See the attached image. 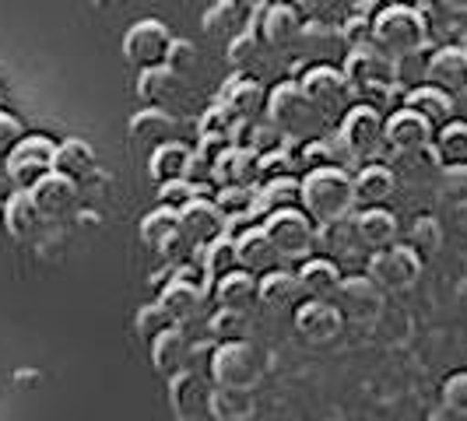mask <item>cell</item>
Here are the masks:
<instances>
[{"instance_id": "cell-1", "label": "cell", "mask_w": 467, "mask_h": 421, "mask_svg": "<svg viewBox=\"0 0 467 421\" xmlns=\"http://www.w3.org/2000/svg\"><path fill=\"white\" fill-rule=\"evenodd\" d=\"M299 208L317 221H341L355 214V197H351V172L345 165H320L306 169L299 180Z\"/></svg>"}, {"instance_id": "cell-2", "label": "cell", "mask_w": 467, "mask_h": 421, "mask_svg": "<svg viewBox=\"0 0 467 421\" xmlns=\"http://www.w3.org/2000/svg\"><path fill=\"white\" fill-rule=\"evenodd\" d=\"M425 43H429V15L419 7L394 0L379 15H373V46L383 49L387 56L394 60L415 56L425 53Z\"/></svg>"}, {"instance_id": "cell-3", "label": "cell", "mask_w": 467, "mask_h": 421, "mask_svg": "<svg viewBox=\"0 0 467 421\" xmlns=\"http://www.w3.org/2000/svg\"><path fill=\"white\" fill-rule=\"evenodd\" d=\"M211 383L233 386V390H254L264 375L260 354L250 341H222L211 348Z\"/></svg>"}, {"instance_id": "cell-4", "label": "cell", "mask_w": 467, "mask_h": 421, "mask_svg": "<svg viewBox=\"0 0 467 421\" xmlns=\"http://www.w3.org/2000/svg\"><path fill=\"white\" fill-rule=\"evenodd\" d=\"M264 232L275 242L281 260H306L313 257L317 246V221L303 208H281L264 214Z\"/></svg>"}, {"instance_id": "cell-5", "label": "cell", "mask_w": 467, "mask_h": 421, "mask_svg": "<svg viewBox=\"0 0 467 421\" xmlns=\"http://www.w3.org/2000/svg\"><path fill=\"white\" fill-rule=\"evenodd\" d=\"M341 74H345L351 92L358 98H366L376 88H387V85L398 81V60L387 56L383 49H376L373 43H362V46H351L345 53Z\"/></svg>"}, {"instance_id": "cell-6", "label": "cell", "mask_w": 467, "mask_h": 421, "mask_svg": "<svg viewBox=\"0 0 467 421\" xmlns=\"http://www.w3.org/2000/svg\"><path fill=\"white\" fill-rule=\"evenodd\" d=\"M53 155H57V144L49 138H43V134H25L11 148V155L4 159L15 190H32L47 172H53Z\"/></svg>"}, {"instance_id": "cell-7", "label": "cell", "mask_w": 467, "mask_h": 421, "mask_svg": "<svg viewBox=\"0 0 467 421\" xmlns=\"http://www.w3.org/2000/svg\"><path fill=\"white\" fill-rule=\"evenodd\" d=\"M366 274L383 288V292H400L411 288L421 274V257L408 242H394L387 250H373L366 260Z\"/></svg>"}, {"instance_id": "cell-8", "label": "cell", "mask_w": 467, "mask_h": 421, "mask_svg": "<svg viewBox=\"0 0 467 421\" xmlns=\"http://www.w3.org/2000/svg\"><path fill=\"white\" fill-rule=\"evenodd\" d=\"M169 43H172V32L159 18H140L123 32V60L138 70L165 64Z\"/></svg>"}, {"instance_id": "cell-9", "label": "cell", "mask_w": 467, "mask_h": 421, "mask_svg": "<svg viewBox=\"0 0 467 421\" xmlns=\"http://www.w3.org/2000/svg\"><path fill=\"white\" fill-rule=\"evenodd\" d=\"M337 138L348 148V155L373 159V151L383 144V113L376 106H369V102L351 106V109H345V117H341Z\"/></svg>"}, {"instance_id": "cell-10", "label": "cell", "mask_w": 467, "mask_h": 421, "mask_svg": "<svg viewBox=\"0 0 467 421\" xmlns=\"http://www.w3.org/2000/svg\"><path fill=\"white\" fill-rule=\"evenodd\" d=\"M432 134L436 127L415 109L400 106L390 117H383V148L398 151V155H421L432 148Z\"/></svg>"}, {"instance_id": "cell-11", "label": "cell", "mask_w": 467, "mask_h": 421, "mask_svg": "<svg viewBox=\"0 0 467 421\" xmlns=\"http://www.w3.org/2000/svg\"><path fill=\"white\" fill-rule=\"evenodd\" d=\"M334 305L351 323H373L383 313V288L369 274H348L334 292Z\"/></svg>"}, {"instance_id": "cell-12", "label": "cell", "mask_w": 467, "mask_h": 421, "mask_svg": "<svg viewBox=\"0 0 467 421\" xmlns=\"http://www.w3.org/2000/svg\"><path fill=\"white\" fill-rule=\"evenodd\" d=\"M303 22L306 18L299 15V7L292 0H285V4H264L257 15H254V28H257L260 43L271 49H285L292 46V43H299Z\"/></svg>"}, {"instance_id": "cell-13", "label": "cell", "mask_w": 467, "mask_h": 421, "mask_svg": "<svg viewBox=\"0 0 467 421\" xmlns=\"http://www.w3.org/2000/svg\"><path fill=\"white\" fill-rule=\"evenodd\" d=\"M169 404L176 421H208L211 418V386L204 375L183 369L169 375Z\"/></svg>"}, {"instance_id": "cell-14", "label": "cell", "mask_w": 467, "mask_h": 421, "mask_svg": "<svg viewBox=\"0 0 467 421\" xmlns=\"http://www.w3.org/2000/svg\"><path fill=\"white\" fill-rule=\"evenodd\" d=\"M292 323L299 330V337H306L309 344H327L341 334L345 316L330 299H303L292 313Z\"/></svg>"}, {"instance_id": "cell-15", "label": "cell", "mask_w": 467, "mask_h": 421, "mask_svg": "<svg viewBox=\"0 0 467 421\" xmlns=\"http://www.w3.org/2000/svg\"><path fill=\"white\" fill-rule=\"evenodd\" d=\"M299 85H303V95L309 98V106H313V109H324V113L341 109L351 95L341 67H330V64H313V67H306V74L299 77Z\"/></svg>"}, {"instance_id": "cell-16", "label": "cell", "mask_w": 467, "mask_h": 421, "mask_svg": "<svg viewBox=\"0 0 467 421\" xmlns=\"http://www.w3.org/2000/svg\"><path fill=\"white\" fill-rule=\"evenodd\" d=\"M260 172V151L250 144H229L211 169V183L214 187H257Z\"/></svg>"}, {"instance_id": "cell-17", "label": "cell", "mask_w": 467, "mask_h": 421, "mask_svg": "<svg viewBox=\"0 0 467 421\" xmlns=\"http://www.w3.org/2000/svg\"><path fill=\"white\" fill-rule=\"evenodd\" d=\"M204 299H208V292H204V284H201V281L183 278V274H176V271H172V278L159 288V299H155V303L162 305V313L172 320V327H176V323L193 320V316H197V309L204 305Z\"/></svg>"}, {"instance_id": "cell-18", "label": "cell", "mask_w": 467, "mask_h": 421, "mask_svg": "<svg viewBox=\"0 0 467 421\" xmlns=\"http://www.w3.org/2000/svg\"><path fill=\"white\" fill-rule=\"evenodd\" d=\"M398 190V176L394 169L383 162H366L355 176H351V197H355V210L379 208L394 197Z\"/></svg>"}, {"instance_id": "cell-19", "label": "cell", "mask_w": 467, "mask_h": 421, "mask_svg": "<svg viewBox=\"0 0 467 421\" xmlns=\"http://www.w3.org/2000/svg\"><path fill=\"white\" fill-rule=\"evenodd\" d=\"M309 98L303 95V85L299 81H278L271 92H267V109L264 117L271 119L278 130H296L306 117H309Z\"/></svg>"}, {"instance_id": "cell-20", "label": "cell", "mask_w": 467, "mask_h": 421, "mask_svg": "<svg viewBox=\"0 0 467 421\" xmlns=\"http://www.w3.org/2000/svg\"><path fill=\"white\" fill-rule=\"evenodd\" d=\"M425 81L440 85L450 95L467 92V49L464 46H440L425 60Z\"/></svg>"}, {"instance_id": "cell-21", "label": "cell", "mask_w": 467, "mask_h": 421, "mask_svg": "<svg viewBox=\"0 0 467 421\" xmlns=\"http://www.w3.org/2000/svg\"><path fill=\"white\" fill-rule=\"evenodd\" d=\"M235 242V260H239V267L243 271H250V274H267V271H275V263H278V250H275V242L267 239L264 232V225H246V229H239L233 235Z\"/></svg>"}, {"instance_id": "cell-22", "label": "cell", "mask_w": 467, "mask_h": 421, "mask_svg": "<svg viewBox=\"0 0 467 421\" xmlns=\"http://www.w3.org/2000/svg\"><path fill=\"white\" fill-rule=\"evenodd\" d=\"M180 232L201 250V246H208L211 239L225 235V214L214 208L211 197H197V200H190L187 208L180 210Z\"/></svg>"}, {"instance_id": "cell-23", "label": "cell", "mask_w": 467, "mask_h": 421, "mask_svg": "<svg viewBox=\"0 0 467 421\" xmlns=\"http://www.w3.org/2000/svg\"><path fill=\"white\" fill-rule=\"evenodd\" d=\"M351 225H355L358 242L369 246V250H387V246L400 242L398 239L400 221L387 204H379V208H362L358 214H351Z\"/></svg>"}, {"instance_id": "cell-24", "label": "cell", "mask_w": 467, "mask_h": 421, "mask_svg": "<svg viewBox=\"0 0 467 421\" xmlns=\"http://www.w3.org/2000/svg\"><path fill=\"white\" fill-rule=\"evenodd\" d=\"M218 102L239 123H257L264 117V109H267V92H264V85H257L254 77H229L222 95H218Z\"/></svg>"}, {"instance_id": "cell-25", "label": "cell", "mask_w": 467, "mask_h": 421, "mask_svg": "<svg viewBox=\"0 0 467 421\" xmlns=\"http://www.w3.org/2000/svg\"><path fill=\"white\" fill-rule=\"evenodd\" d=\"M190 159H193V148H190V144H183V140H176V138L162 140V144H155L151 155H148V180H151L155 187L172 183V180H187Z\"/></svg>"}, {"instance_id": "cell-26", "label": "cell", "mask_w": 467, "mask_h": 421, "mask_svg": "<svg viewBox=\"0 0 467 421\" xmlns=\"http://www.w3.org/2000/svg\"><path fill=\"white\" fill-rule=\"evenodd\" d=\"M4 229L11 239H18V242H28V239H36L39 229H43V221H47V214L36 208V200H32V193L28 190H15L7 200H4Z\"/></svg>"}, {"instance_id": "cell-27", "label": "cell", "mask_w": 467, "mask_h": 421, "mask_svg": "<svg viewBox=\"0 0 467 421\" xmlns=\"http://www.w3.org/2000/svg\"><path fill=\"white\" fill-rule=\"evenodd\" d=\"M211 200L225 214V235H235L239 229L254 225V218L260 214L257 187H218Z\"/></svg>"}, {"instance_id": "cell-28", "label": "cell", "mask_w": 467, "mask_h": 421, "mask_svg": "<svg viewBox=\"0 0 467 421\" xmlns=\"http://www.w3.org/2000/svg\"><path fill=\"white\" fill-rule=\"evenodd\" d=\"M296 278H299V288H303V295L309 299H330L334 292H337V284H341V263L327 253H320V257H306L299 260V271H296Z\"/></svg>"}, {"instance_id": "cell-29", "label": "cell", "mask_w": 467, "mask_h": 421, "mask_svg": "<svg viewBox=\"0 0 467 421\" xmlns=\"http://www.w3.org/2000/svg\"><path fill=\"white\" fill-rule=\"evenodd\" d=\"M148 348H151V365L162 375L183 373V369H190V362H193V344H190V337L180 327L162 330Z\"/></svg>"}, {"instance_id": "cell-30", "label": "cell", "mask_w": 467, "mask_h": 421, "mask_svg": "<svg viewBox=\"0 0 467 421\" xmlns=\"http://www.w3.org/2000/svg\"><path fill=\"white\" fill-rule=\"evenodd\" d=\"M404 106L415 109L419 117H425L432 127H443V123H450V119L457 117V98L446 92V88H440V85H429V81L408 88Z\"/></svg>"}, {"instance_id": "cell-31", "label": "cell", "mask_w": 467, "mask_h": 421, "mask_svg": "<svg viewBox=\"0 0 467 421\" xmlns=\"http://www.w3.org/2000/svg\"><path fill=\"white\" fill-rule=\"evenodd\" d=\"M28 193H32L36 208L43 210L47 218H60V214H67V210L74 208V200H78V183L67 180V176H60V172H47Z\"/></svg>"}, {"instance_id": "cell-32", "label": "cell", "mask_w": 467, "mask_h": 421, "mask_svg": "<svg viewBox=\"0 0 467 421\" xmlns=\"http://www.w3.org/2000/svg\"><path fill=\"white\" fill-rule=\"evenodd\" d=\"M197 267H201V274H204V292L214 288V281H222L225 274L239 271L233 235H218V239H211L208 246H201V250H197Z\"/></svg>"}, {"instance_id": "cell-33", "label": "cell", "mask_w": 467, "mask_h": 421, "mask_svg": "<svg viewBox=\"0 0 467 421\" xmlns=\"http://www.w3.org/2000/svg\"><path fill=\"white\" fill-rule=\"evenodd\" d=\"M172 130H176V119L169 117L162 106H148V109L134 113L130 123H127L130 140L140 144V148H148V151H151L155 144H162V140H172Z\"/></svg>"}, {"instance_id": "cell-34", "label": "cell", "mask_w": 467, "mask_h": 421, "mask_svg": "<svg viewBox=\"0 0 467 421\" xmlns=\"http://www.w3.org/2000/svg\"><path fill=\"white\" fill-rule=\"evenodd\" d=\"M303 299V288H299V278L292 271H267L257 278V303L267 305V309H292Z\"/></svg>"}, {"instance_id": "cell-35", "label": "cell", "mask_w": 467, "mask_h": 421, "mask_svg": "<svg viewBox=\"0 0 467 421\" xmlns=\"http://www.w3.org/2000/svg\"><path fill=\"white\" fill-rule=\"evenodd\" d=\"M211 299L222 305V309H239V313H246L250 305L257 303V274H250V271L239 267V271L225 274L222 281H214Z\"/></svg>"}, {"instance_id": "cell-36", "label": "cell", "mask_w": 467, "mask_h": 421, "mask_svg": "<svg viewBox=\"0 0 467 421\" xmlns=\"http://www.w3.org/2000/svg\"><path fill=\"white\" fill-rule=\"evenodd\" d=\"M95 169V151L88 140L81 138H67L57 144V155H53V172H60V176H67L74 183H81V180H88Z\"/></svg>"}, {"instance_id": "cell-37", "label": "cell", "mask_w": 467, "mask_h": 421, "mask_svg": "<svg viewBox=\"0 0 467 421\" xmlns=\"http://www.w3.org/2000/svg\"><path fill=\"white\" fill-rule=\"evenodd\" d=\"M204 32L208 36H218V39H233L235 32H243L246 25H254V15L246 7H239L235 0H214L204 7Z\"/></svg>"}, {"instance_id": "cell-38", "label": "cell", "mask_w": 467, "mask_h": 421, "mask_svg": "<svg viewBox=\"0 0 467 421\" xmlns=\"http://www.w3.org/2000/svg\"><path fill=\"white\" fill-rule=\"evenodd\" d=\"M429 155L440 165H467V119L453 117L450 123L436 127Z\"/></svg>"}, {"instance_id": "cell-39", "label": "cell", "mask_w": 467, "mask_h": 421, "mask_svg": "<svg viewBox=\"0 0 467 421\" xmlns=\"http://www.w3.org/2000/svg\"><path fill=\"white\" fill-rule=\"evenodd\" d=\"M138 232H140V242H144L148 250H155V253H159L165 242L180 232V210L162 208V204H159V208L148 210V214L140 218Z\"/></svg>"}, {"instance_id": "cell-40", "label": "cell", "mask_w": 467, "mask_h": 421, "mask_svg": "<svg viewBox=\"0 0 467 421\" xmlns=\"http://www.w3.org/2000/svg\"><path fill=\"white\" fill-rule=\"evenodd\" d=\"M250 415H254L250 390H233V386L211 390V421H246Z\"/></svg>"}, {"instance_id": "cell-41", "label": "cell", "mask_w": 467, "mask_h": 421, "mask_svg": "<svg viewBox=\"0 0 467 421\" xmlns=\"http://www.w3.org/2000/svg\"><path fill=\"white\" fill-rule=\"evenodd\" d=\"M176 85H180V74L169 67V64H155V67H144L138 74V98H144L148 106H159L165 102L169 95L176 92Z\"/></svg>"}, {"instance_id": "cell-42", "label": "cell", "mask_w": 467, "mask_h": 421, "mask_svg": "<svg viewBox=\"0 0 467 421\" xmlns=\"http://www.w3.org/2000/svg\"><path fill=\"white\" fill-rule=\"evenodd\" d=\"M257 200L260 210H281V208H299V176H278L257 183Z\"/></svg>"}, {"instance_id": "cell-43", "label": "cell", "mask_w": 467, "mask_h": 421, "mask_svg": "<svg viewBox=\"0 0 467 421\" xmlns=\"http://www.w3.org/2000/svg\"><path fill=\"white\" fill-rule=\"evenodd\" d=\"M408 246H411L421 260L440 253V250H443V225H440L432 214H419V218L411 221V229H408Z\"/></svg>"}, {"instance_id": "cell-44", "label": "cell", "mask_w": 467, "mask_h": 421, "mask_svg": "<svg viewBox=\"0 0 467 421\" xmlns=\"http://www.w3.org/2000/svg\"><path fill=\"white\" fill-rule=\"evenodd\" d=\"M246 313H239V309H222L218 305V313L208 320V334L222 344V341H246Z\"/></svg>"}, {"instance_id": "cell-45", "label": "cell", "mask_w": 467, "mask_h": 421, "mask_svg": "<svg viewBox=\"0 0 467 421\" xmlns=\"http://www.w3.org/2000/svg\"><path fill=\"white\" fill-rule=\"evenodd\" d=\"M260 36H257V28L254 25H246L243 32H235L233 39H229V64H233L235 70H246V67H254L257 64V56H260Z\"/></svg>"}, {"instance_id": "cell-46", "label": "cell", "mask_w": 467, "mask_h": 421, "mask_svg": "<svg viewBox=\"0 0 467 421\" xmlns=\"http://www.w3.org/2000/svg\"><path fill=\"white\" fill-rule=\"evenodd\" d=\"M296 165H299V155H292L285 144H281V148H275V151H264V155H260L257 183L278 180V176H296Z\"/></svg>"}, {"instance_id": "cell-47", "label": "cell", "mask_w": 467, "mask_h": 421, "mask_svg": "<svg viewBox=\"0 0 467 421\" xmlns=\"http://www.w3.org/2000/svg\"><path fill=\"white\" fill-rule=\"evenodd\" d=\"M197 197H208V190L190 183V180H172V183H162V187H159V204L172 210H183L190 200H197Z\"/></svg>"}, {"instance_id": "cell-48", "label": "cell", "mask_w": 467, "mask_h": 421, "mask_svg": "<svg viewBox=\"0 0 467 421\" xmlns=\"http://www.w3.org/2000/svg\"><path fill=\"white\" fill-rule=\"evenodd\" d=\"M172 327V320L162 313V305L159 303H148V305H140L138 309V316H134V330H138V337L140 341H155L162 330H169Z\"/></svg>"}, {"instance_id": "cell-49", "label": "cell", "mask_w": 467, "mask_h": 421, "mask_svg": "<svg viewBox=\"0 0 467 421\" xmlns=\"http://www.w3.org/2000/svg\"><path fill=\"white\" fill-rule=\"evenodd\" d=\"M440 193L450 204L467 208V165H443L440 169Z\"/></svg>"}, {"instance_id": "cell-50", "label": "cell", "mask_w": 467, "mask_h": 421, "mask_svg": "<svg viewBox=\"0 0 467 421\" xmlns=\"http://www.w3.org/2000/svg\"><path fill=\"white\" fill-rule=\"evenodd\" d=\"M440 400L450 415H467V369H457L443 379Z\"/></svg>"}, {"instance_id": "cell-51", "label": "cell", "mask_w": 467, "mask_h": 421, "mask_svg": "<svg viewBox=\"0 0 467 421\" xmlns=\"http://www.w3.org/2000/svg\"><path fill=\"white\" fill-rule=\"evenodd\" d=\"M233 127H235L233 113H229L222 102H214L208 113L197 119V134H201V138H229L233 140Z\"/></svg>"}, {"instance_id": "cell-52", "label": "cell", "mask_w": 467, "mask_h": 421, "mask_svg": "<svg viewBox=\"0 0 467 421\" xmlns=\"http://www.w3.org/2000/svg\"><path fill=\"white\" fill-rule=\"evenodd\" d=\"M306 22H330L345 18V0H292Z\"/></svg>"}, {"instance_id": "cell-53", "label": "cell", "mask_w": 467, "mask_h": 421, "mask_svg": "<svg viewBox=\"0 0 467 421\" xmlns=\"http://www.w3.org/2000/svg\"><path fill=\"white\" fill-rule=\"evenodd\" d=\"M337 39H345L351 46H362V43H373V18L366 15H345L337 22Z\"/></svg>"}, {"instance_id": "cell-54", "label": "cell", "mask_w": 467, "mask_h": 421, "mask_svg": "<svg viewBox=\"0 0 467 421\" xmlns=\"http://www.w3.org/2000/svg\"><path fill=\"white\" fill-rule=\"evenodd\" d=\"M165 64L176 70V74H187V70L197 64V46H193L190 39H176V36H172L169 53H165Z\"/></svg>"}, {"instance_id": "cell-55", "label": "cell", "mask_w": 467, "mask_h": 421, "mask_svg": "<svg viewBox=\"0 0 467 421\" xmlns=\"http://www.w3.org/2000/svg\"><path fill=\"white\" fill-rule=\"evenodd\" d=\"M25 138V127L18 117H11V113H4L0 109V162L11 155V148L18 144V140Z\"/></svg>"}, {"instance_id": "cell-56", "label": "cell", "mask_w": 467, "mask_h": 421, "mask_svg": "<svg viewBox=\"0 0 467 421\" xmlns=\"http://www.w3.org/2000/svg\"><path fill=\"white\" fill-rule=\"evenodd\" d=\"M130 0H92L95 11H102V15H113V11H123Z\"/></svg>"}, {"instance_id": "cell-57", "label": "cell", "mask_w": 467, "mask_h": 421, "mask_svg": "<svg viewBox=\"0 0 467 421\" xmlns=\"http://www.w3.org/2000/svg\"><path fill=\"white\" fill-rule=\"evenodd\" d=\"M15 193V183H11V176H7V165L0 162V208H4V200Z\"/></svg>"}, {"instance_id": "cell-58", "label": "cell", "mask_w": 467, "mask_h": 421, "mask_svg": "<svg viewBox=\"0 0 467 421\" xmlns=\"http://www.w3.org/2000/svg\"><path fill=\"white\" fill-rule=\"evenodd\" d=\"M404 4H411V7H419V11H436V7H443V0H404Z\"/></svg>"}, {"instance_id": "cell-59", "label": "cell", "mask_w": 467, "mask_h": 421, "mask_svg": "<svg viewBox=\"0 0 467 421\" xmlns=\"http://www.w3.org/2000/svg\"><path fill=\"white\" fill-rule=\"evenodd\" d=\"M264 4H285V0H264Z\"/></svg>"}, {"instance_id": "cell-60", "label": "cell", "mask_w": 467, "mask_h": 421, "mask_svg": "<svg viewBox=\"0 0 467 421\" xmlns=\"http://www.w3.org/2000/svg\"><path fill=\"white\" fill-rule=\"evenodd\" d=\"M201 4H204V7H208V4H214V0H201Z\"/></svg>"}, {"instance_id": "cell-61", "label": "cell", "mask_w": 467, "mask_h": 421, "mask_svg": "<svg viewBox=\"0 0 467 421\" xmlns=\"http://www.w3.org/2000/svg\"><path fill=\"white\" fill-rule=\"evenodd\" d=\"M461 46H464V49H467V32H464V43H461Z\"/></svg>"}]
</instances>
